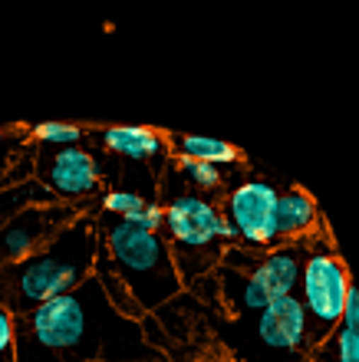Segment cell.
Returning a JSON list of instances; mask_svg holds the SVG:
<instances>
[{
    "instance_id": "cell-1",
    "label": "cell",
    "mask_w": 359,
    "mask_h": 362,
    "mask_svg": "<svg viewBox=\"0 0 359 362\" xmlns=\"http://www.w3.org/2000/svg\"><path fill=\"white\" fill-rule=\"evenodd\" d=\"M161 356L142 320H129L109 303L96 274L17 316V362H149Z\"/></svg>"
},
{
    "instance_id": "cell-2",
    "label": "cell",
    "mask_w": 359,
    "mask_h": 362,
    "mask_svg": "<svg viewBox=\"0 0 359 362\" xmlns=\"http://www.w3.org/2000/svg\"><path fill=\"white\" fill-rule=\"evenodd\" d=\"M99 250V221L96 214H79L67 228H59L43 247L17 264L0 267V306H7L10 316H23L33 306L79 286L93 276Z\"/></svg>"
},
{
    "instance_id": "cell-3",
    "label": "cell",
    "mask_w": 359,
    "mask_h": 362,
    "mask_svg": "<svg viewBox=\"0 0 359 362\" xmlns=\"http://www.w3.org/2000/svg\"><path fill=\"white\" fill-rule=\"evenodd\" d=\"M96 221H99L103 260L119 280H125L145 313H155L171 296L181 293L185 284L161 230L135 228L125 218H109V214H96Z\"/></svg>"
},
{
    "instance_id": "cell-4",
    "label": "cell",
    "mask_w": 359,
    "mask_h": 362,
    "mask_svg": "<svg viewBox=\"0 0 359 362\" xmlns=\"http://www.w3.org/2000/svg\"><path fill=\"white\" fill-rule=\"evenodd\" d=\"M159 201L165 204L161 234L169 240L181 284H191L215 270L224 257V247L237 244L234 228L217 198L181 188L175 194H159Z\"/></svg>"
},
{
    "instance_id": "cell-5",
    "label": "cell",
    "mask_w": 359,
    "mask_h": 362,
    "mask_svg": "<svg viewBox=\"0 0 359 362\" xmlns=\"http://www.w3.org/2000/svg\"><path fill=\"white\" fill-rule=\"evenodd\" d=\"M353 276L346 260L333 244L330 230L323 228L310 240H303V264L297 280V300L303 303L307 323H310V346H323L343 320L346 296L353 290Z\"/></svg>"
},
{
    "instance_id": "cell-6",
    "label": "cell",
    "mask_w": 359,
    "mask_h": 362,
    "mask_svg": "<svg viewBox=\"0 0 359 362\" xmlns=\"http://www.w3.org/2000/svg\"><path fill=\"white\" fill-rule=\"evenodd\" d=\"M33 178L57 201L76 208L79 214H96L103 191L115 178V168L103 148H93V139L63 148L33 145Z\"/></svg>"
},
{
    "instance_id": "cell-7",
    "label": "cell",
    "mask_w": 359,
    "mask_h": 362,
    "mask_svg": "<svg viewBox=\"0 0 359 362\" xmlns=\"http://www.w3.org/2000/svg\"><path fill=\"white\" fill-rule=\"evenodd\" d=\"M300 264H303V244H274L264 250L257 260L241 264V270H224L227 280H237V300L241 310H264L270 300L297 293V280H300Z\"/></svg>"
},
{
    "instance_id": "cell-8",
    "label": "cell",
    "mask_w": 359,
    "mask_h": 362,
    "mask_svg": "<svg viewBox=\"0 0 359 362\" xmlns=\"http://www.w3.org/2000/svg\"><path fill=\"white\" fill-rule=\"evenodd\" d=\"M277 194H280V188L267 178H241L234 188L227 191L221 208H224L241 247L270 250L277 244L274 240Z\"/></svg>"
},
{
    "instance_id": "cell-9",
    "label": "cell",
    "mask_w": 359,
    "mask_h": 362,
    "mask_svg": "<svg viewBox=\"0 0 359 362\" xmlns=\"http://www.w3.org/2000/svg\"><path fill=\"white\" fill-rule=\"evenodd\" d=\"M79 218V211L63 204V201H50V204H30L20 214L0 228V267L17 264L37 247H43L59 228H67L69 221Z\"/></svg>"
},
{
    "instance_id": "cell-10",
    "label": "cell",
    "mask_w": 359,
    "mask_h": 362,
    "mask_svg": "<svg viewBox=\"0 0 359 362\" xmlns=\"http://www.w3.org/2000/svg\"><path fill=\"white\" fill-rule=\"evenodd\" d=\"M93 142H99L109 158L139 165V168H152V172H165V165L171 158V142L169 135L149 125H106V129H93Z\"/></svg>"
},
{
    "instance_id": "cell-11",
    "label": "cell",
    "mask_w": 359,
    "mask_h": 362,
    "mask_svg": "<svg viewBox=\"0 0 359 362\" xmlns=\"http://www.w3.org/2000/svg\"><path fill=\"white\" fill-rule=\"evenodd\" d=\"M257 336H261V343L277 349V353H313L310 323H307V313H303V303L297 300V293L270 300L264 310H257Z\"/></svg>"
},
{
    "instance_id": "cell-12",
    "label": "cell",
    "mask_w": 359,
    "mask_h": 362,
    "mask_svg": "<svg viewBox=\"0 0 359 362\" xmlns=\"http://www.w3.org/2000/svg\"><path fill=\"white\" fill-rule=\"evenodd\" d=\"M323 230L320 204L307 188L290 185L277 194L274 211V240L277 244H303Z\"/></svg>"
},
{
    "instance_id": "cell-13",
    "label": "cell",
    "mask_w": 359,
    "mask_h": 362,
    "mask_svg": "<svg viewBox=\"0 0 359 362\" xmlns=\"http://www.w3.org/2000/svg\"><path fill=\"white\" fill-rule=\"evenodd\" d=\"M171 155H185V158H195V162H208L217 168H234V165L244 162L241 148L231 142H221V139H205V135H175L171 139Z\"/></svg>"
},
{
    "instance_id": "cell-14",
    "label": "cell",
    "mask_w": 359,
    "mask_h": 362,
    "mask_svg": "<svg viewBox=\"0 0 359 362\" xmlns=\"http://www.w3.org/2000/svg\"><path fill=\"white\" fill-rule=\"evenodd\" d=\"M171 172L178 175V181H185V188L198 191V194H221L224 191V181H227V168H217V165L208 162H195V158H185V155H171L169 158Z\"/></svg>"
},
{
    "instance_id": "cell-15",
    "label": "cell",
    "mask_w": 359,
    "mask_h": 362,
    "mask_svg": "<svg viewBox=\"0 0 359 362\" xmlns=\"http://www.w3.org/2000/svg\"><path fill=\"white\" fill-rule=\"evenodd\" d=\"M326 343H330L336 362H359V290L356 286L346 296L343 320L336 323V329H333V336Z\"/></svg>"
},
{
    "instance_id": "cell-16",
    "label": "cell",
    "mask_w": 359,
    "mask_h": 362,
    "mask_svg": "<svg viewBox=\"0 0 359 362\" xmlns=\"http://www.w3.org/2000/svg\"><path fill=\"white\" fill-rule=\"evenodd\" d=\"M93 139V129L79 122H37L27 125V142L37 148H63V145H83Z\"/></svg>"
},
{
    "instance_id": "cell-17",
    "label": "cell",
    "mask_w": 359,
    "mask_h": 362,
    "mask_svg": "<svg viewBox=\"0 0 359 362\" xmlns=\"http://www.w3.org/2000/svg\"><path fill=\"white\" fill-rule=\"evenodd\" d=\"M33 178V145L27 142V129L0 148V188Z\"/></svg>"
},
{
    "instance_id": "cell-18",
    "label": "cell",
    "mask_w": 359,
    "mask_h": 362,
    "mask_svg": "<svg viewBox=\"0 0 359 362\" xmlns=\"http://www.w3.org/2000/svg\"><path fill=\"white\" fill-rule=\"evenodd\" d=\"M50 201H57V198H53L37 178H23V181H17V185L0 188V228H4L13 214L30 208V204H50Z\"/></svg>"
},
{
    "instance_id": "cell-19",
    "label": "cell",
    "mask_w": 359,
    "mask_h": 362,
    "mask_svg": "<svg viewBox=\"0 0 359 362\" xmlns=\"http://www.w3.org/2000/svg\"><path fill=\"white\" fill-rule=\"evenodd\" d=\"M93 274H96V280L103 284V293L109 296V303H113L122 316H129V320H145V316H149L142 306H139V300L132 296V290L125 286V280H119V276L109 270V264L103 260V250H99V260H96Z\"/></svg>"
},
{
    "instance_id": "cell-20",
    "label": "cell",
    "mask_w": 359,
    "mask_h": 362,
    "mask_svg": "<svg viewBox=\"0 0 359 362\" xmlns=\"http://www.w3.org/2000/svg\"><path fill=\"white\" fill-rule=\"evenodd\" d=\"M145 194L135 188H122V185H109L103 191V198L96 204V214H109V218H129L145 204Z\"/></svg>"
},
{
    "instance_id": "cell-21",
    "label": "cell",
    "mask_w": 359,
    "mask_h": 362,
    "mask_svg": "<svg viewBox=\"0 0 359 362\" xmlns=\"http://www.w3.org/2000/svg\"><path fill=\"white\" fill-rule=\"evenodd\" d=\"M0 362H17V316L0 306Z\"/></svg>"
},
{
    "instance_id": "cell-22",
    "label": "cell",
    "mask_w": 359,
    "mask_h": 362,
    "mask_svg": "<svg viewBox=\"0 0 359 362\" xmlns=\"http://www.w3.org/2000/svg\"><path fill=\"white\" fill-rule=\"evenodd\" d=\"M125 221L145 230H161V224H165V204L161 201H145L142 208L135 211V214H129Z\"/></svg>"
},
{
    "instance_id": "cell-23",
    "label": "cell",
    "mask_w": 359,
    "mask_h": 362,
    "mask_svg": "<svg viewBox=\"0 0 359 362\" xmlns=\"http://www.w3.org/2000/svg\"><path fill=\"white\" fill-rule=\"evenodd\" d=\"M310 362H336L333 359V349H330V343H323V346H317L310 353Z\"/></svg>"
},
{
    "instance_id": "cell-24",
    "label": "cell",
    "mask_w": 359,
    "mask_h": 362,
    "mask_svg": "<svg viewBox=\"0 0 359 362\" xmlns=\"http://www.w3.org/2000/svg\"><path fill=\"white\" fill-rule=\"evenodd\" d=\"M23 129H27V125H4V129H0V148H4V145H7L10 139H17V135L23 132Z\"/></svg>"
}]
</instances>
